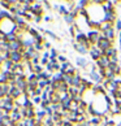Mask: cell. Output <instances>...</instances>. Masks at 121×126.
<instances>
[{
    "label": "cell",
    "mask_w": 121,
    "mask_h": 126,
    "mask_svg": "<svg viewBox=\"0 0 121 126\" xmlns=\"http://www.w3.org/2000/svg\"><path fill=\"white\" fill-rule=\"evenodd\" d=\"M1 94H4V90H1V88H0V96H1Z\"/></svg>",
    "instance_id": "cell-4"
},
{
    "label": "cell",
    "mask_w": 121,
    "mask_h": 126,
    "mask_svg": "<svg viewBox=\"0 0 121 126\" xmlns=\"http://www.w3.org/2000/svg\"><path fill=\"white\" fill-rule=\"evenodd\" d=\"M99 46H100V47H103V48H107V47H108V40H100Z\"/></svg>",
    "instance_id": "cell-1"
},
{
    "label": "cell",
    "mask_w": 121,
    "mask_h": 126,
    "mask_svg": "<svg viewBox=\"0 0 121 126\" xmlns=\"http://www.w3.org/2000/svg\"><path fill=\"white\" fill-rule=\"evenodd\" d=\"M12 60L17 61V60H18V55H17V53H13V55H12Z\"/></svg>",
    "instance_id": "cell-3"
},
{
    "label": "cell",
    "mask_w": 121,
    "mask_h": 126,
    "mask_svg": "<svg viewBox=\"0 0 121 126\" xmlns=\"http://www.w3.org/2000/svg\"><path fill=\"white\" fill-rule=\"evenodd\" d=\"M99 64L102 65V66H105V65H108V61H107L105 57H103V59H102L100 61H99Z\"/></svg>",
    "instance_id": "cell-2"
}]
</instances>
